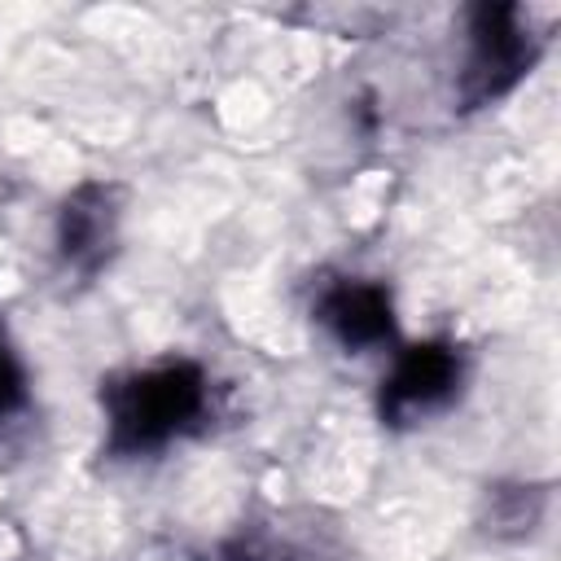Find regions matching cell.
<instances>
[{
    "label": "cell",
    "mask_w": 561,
    "mask_h": 561,
    "mask_svg": "<svg viewBox=\"0 0 561 561\" xmlns=\"http://www.w3.org/2000/svg\"><path fill=\"white\" fill-rule=\"evenodd\" d=\"M206 377L197 364H158L145 373H127L105 390V421H110V451L140 456L158 451L180 438L206 412Z\"/></svg>",
    "instance_id": "1"
},
{
    "label": "cell",
    "mask_w": 561,
    "mask_h": 561,
    "mask_svg": "<svg viewBox=\"0 0 561 561\" xmlns=\"http://www.w3.org/2000/svg\"><path fill=\"white\" fill-rule=\"evenodd\" d=\"M460 373H465V364L451 342L408 346L381 386V416L394 425H408V421H421V416L447 408L456 399Z\"/></svg>",
    "instance_id": "2"
},
{
    "label": "cell",
    "mask_w": 561,
    "mask_h": 561,
    "mask_svg": "<svg viewBox=\"0 0 561 561\" xmlns=\"http://www.w3.org/2000/svg\"><path fill=\"white\" fill-rule=\"evenodd\" d=\"M526 31L517 26V9H478L473 22V57H469V96L486 101L504 92L530 66Z\"/></svg>",
    "instance_id": "3"
},
{
    "label": "cell",
    "mask_w": 561,
    "mask_h": 561,
    "mask_svg": "<svg viewBox=\"0 0 561 561\" xmlns=\"http://www.w3.org/2000/svg\"><path fill=\"white\" fill-rule=\"evenodd\" d=\"M320 324L346 346V351H368L390 342L394 333V311H390V294L373 280H337L333 289H324L320 298Z\"/></svg>",
    "instance_id": "4"
},
{
    "label": "cell",
    "mask_w": 561,
    "mask_h": 561,
    "mask_svg": "<svg viewBox=\"0 0 561 561\" xmlns=\"http://www.w3.org/2000/svg\"><path fill=\"white\" fill-rule=\"evenodd\" d=\"M114 241V210L105 188H79L61 210V254L79 267H92Z\"/></svg>",
    "instance_id": "5"
},
{
    "label": "cell",
    "mask_w": 561,
    "mask_h": 561,
    "mask_svg": "<svg viewBox=\"0 0 561 561\" xmlns=\"http://www.w3.org/2000/svg\"><path fill=\"white\" fill-rule=\"evenodd\" d=\"M18 403H22V364H18V355L9 351V342L0 333V412H9Z\"/></svg>",
    "instance_id": "6"
}]
</instances>
